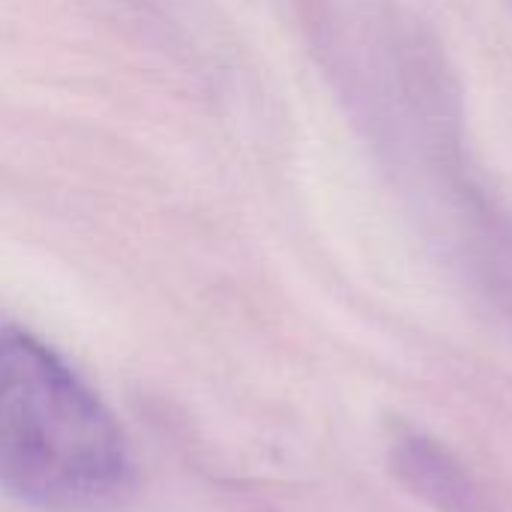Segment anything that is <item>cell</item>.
Here are the masks:
<instances>
[{
  "label": "cell",
  "instance_id": "6da1fadb",
  "mask_svg": "<svg viewBox=\"0 0 512 512\" xmlns=\"http://www.w3.org/2000/svg\"><path fill=\"white\" fill-rule=\"evenodd\" d=\"M135 486L102 399L36 336L0 330V489L39 512H108Z\"/></svg>",
  "mask_w": 512,
  "mask_h": 512
},
{
  "label": "cell",
  "instance_id": "7a4b0ae2",
  "mask_svg": "<svg viewBox=\"0 0 512 512\" xmlns=\"http://www.w3.org/2000/svg\"><path fill=\"white\" fill-rule=\"evenodd\" d=\"M393 474L438 512H477L480 492L462 462L423 435L399 438L390 453Z\"/></svg>",
  "mask_w": 512,
  "mask_h": 512
}]
</instances>
